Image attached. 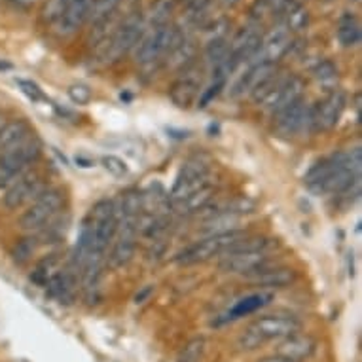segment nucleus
<instances>
[{"label":"nucleus","instance_id":"7","mask_svg":"<svg viewBox=\"0 0 362 362\" xmlns=\"http://www.w3.org/2000/svg\"><path fill=\"white\" fill-rule=\"evenodd\" d=\"M144 33V21L141 13H131L124 23L119 25L112 38L107 42L105 48V61H118L125 54H129L131 49H135L137 42Z\"/></svg>","mask_w":362,"mask_h":362},{"label":"nucleus","instance_id":"21","mask_svg":"<svg viewBox=\"0 0 362 362\" xmlns=\"http://www.w3.org/2000/svg\"><path fill=\"white\" fill-rule=\"evenodd\" d=\"M197 95H199V80L188 76V74L178 78L177 82L169 88V99L178 108H188L190 105H194Z\"/></svg>","mask_w":362,"mask_h":362},{"label":"nucleus","instance_id":"25","mask_svg":"<svg viewBox=\"0 0 362 362\" xmlns=\"http://www.w3.org/2000/svg\"><path fill=\"white\" fill-rule=\"evenodd\" d=\"M194 54H196V46H194V42L186 38L177 49H173L171 54L167 55V59L173 69H186L194 59Z\"/></svg>","mask_w":362,"mask_h":362},{"label":"nucleus","instance_id":"15","mask_svg":"<svg viewBox=\"0 0 362 362\" xmlns=\"http://www.w3.org/2000/svg\"><path fill=\"white\" fill-rule=\"evenodd\" d=\"M46 288H48V294L54 300H57L59 303H65V305H71L78 292L76 269L72 266L65 267V269H57L54 277L46 285Z\"/></svg>","mask_w":362,"mask_h":362},{"label":"nucleus","instance_id":"39","mask_svg":"<svg viewBox=\"0 0 362 362\" xmlns=\"http://www.w3.org/2000/svg\"><path fill=\"white\" fill-rule=\"evenodd\" d=\"M16 4H19V6H29V4H33V2H36V0H13Z\"/></svg>","mask_w":362,"mask_h":362},{"label":"nucleus","instance_id":"38","mask_svg":"<svg viewBox=\"0 0 362 362\" xmlns=\"http://www.w3.org/2000/svg\"><path fill=\"white\" fill-rule=\"evenodd\" d=\"M258 362H294V361H288V358H285V356H279V355H269V356H264V358H260Z\"/></svg>","mask_w":362,"mask_h":362},{"label":"nucleus","instance_id":"24","mask_svg":"<svg viewBox=\"0 0 362 362\" xmlns=\"http://www.w3.org/2000/svg\"><path fill=\"white\" fill-rule=\"evenodd\" d=\"M59 267H57V258L55 256H46V258H42L38 264L33 269V274H30V281L38 286H44L49 283V279L54 277V274L57 272Z\"/></svg>","mask_w":362,"mask_h":362},{"label":"nucleus","instance_id":"23","mask_svg":"<svg viewBox=\"0 0 362 362\" xmlns=\"http://www.w3.org/2000/svg\"><path fill=\"white\" fill-rule=\"evenodd\" d=\"M338 40L345 48H353L361 42V23L356 21L355 16L345 13L344 18L339 19L338 27Z\"/></svg>","mask_w":362,"mask_h":362},{"label":"nucleus","instance_id":"9","mask_svg":"<svg viewBox=\"0 0 362 362\" xmlns=\"http://www.w3.org/2000/svg\"><path fill=\"white\" fill-rule=\"evenodd\" d=\"M344 91H332L325 101L309 107V129L328 131L336 127L345 110Z\"/></svg>","mask_w":362,"mask_h":362},{"label":"nucleus","instance_id":"36","mask_svg":"<svg viewBox=\"0 0 362 362\" xmlns=\"http://www.w3.org/2000/svg\"><path fill=\"white\" fill-rule=\"evenodd\" d=\"M288 6H291V0H258L256 2V8H260V12L267 10L272 13H283Z\"/></svg>","mask_w":362,"mask_h":362},{"label":"nucleus","instance_id":"40","mask_svg":"<svg viewBox=\"0 0 362 362\" xmlns=\"http://www.w3.org/2000/svg\"><path fill=\"white\" fill-rule=\"evenodd\" d=\"M238 2L239 0H222V4H224V6H235Z\"/></svg>","mask_w":362,"mask_h":362},{"label":"nucleus","instance_id":"4","mask_svg":"<svg viewBox=\"0 0 362 362\" xmlns=\"http://www.w3.org/2000/svg\"><path fill=\"white\" fill-rule=\"evenodd\" d=\"M247 233L241 230H233V232L216 233V235H205L203 239L192 243L185 250H180L175 256V262L180 266H194V264H203V262L211 260L214 256H222L224 252L232 249L233 245L241 241Z\"/></svg>","mask_w":362,"mask_h":362},{"label":"nucleus","instance_id":"14","mask_svg":"<svg viewBox=\"0 0 362 362\" xmlns=\"http://www.w3.org/2000/svg\"><path fill=\"white\" fill-rule=\"evenodd\" d=\"M272 300H274V294H272L269 291H260V292H255V294H249V296L241 298L239 302L233 303L232 308L228 309L224 315H220V319H216L213 325L220 327V325H228V322L238 321V319H241V317L256 313L258 309L267 305Z\"/></svg>","mask_w":362,"mask_h":362},{"label":"nucleus","instance_id":"42","mask_svg":"<svg viewBox=\"0 0 362 362\" xmlns=\"http://www.w3.org/2000/svg\"><path fill=\"white\" fill-rule=\"evenodd\" d=\"M2 124H4V122H2V118H0V127H2Z\"/></svg>","mask_w":362,"mask_h":362},{"label":"nucleus","instance_id":"8","mask_svg":"<svg viewBox=\"0 0 362 362\" xmlns=\"http://www.w3.org/2000/svg\"><path fill=\"white\" fill-rule=\"evenodd\" d=\"M44 190H46V182H44L40 173L30 171L29 169V171L23 173L16 182H12L4 190L2 203L10 211H16V209L23 207L25 203L35 202Z\"/></svg>","mask_w":362,"mask_h":362},{"label":"nucleus","instance_id":"22","mask_svg":"<svg viewBox=\"0 0 362 362\" xmlns=\"http://www.w3.org/2000/svg\"><path fill=\"white\" fill-rule=\"evenodd\" d=\"M30 135V127L25 119H10L0 127V152L21 143Z\"/></svg>","mask_w":362,"mask_h":362},{"label":"nucleus","instance_id":"37","mask_svg":"<svg viewBox=\"0 0 362 362\" xmlns=\"http://www.w3.org/2000/svg\"><path fill=\"white\" fill-rule=\"evenodd\" d=\"M18 83L25 95L29 97V99H33V101H42V99H44L42 89L38 88L35 82H30V80H18Z\"/></svg>","mask_w":362,"mask_h":362},{"label":"nucleus","instance_id":"28","mask_svg":"<svg viewBox=\"0 0 362 362\" xmlns=\"http://www.w3.org/2000/svg\"><path fill=\"white\" fill-rule=\"evenodd\" d=\"M228 49H230V46H228V40H226L224 36H214L207 44V48H205V59L214 69V66H218L228 57Z\"/></svg>","mask_w":362,"mask_h":362},{"label":"nucleus","instance_id":"2","mask_svg":"<svg viewBox=\"0 0 362 362\" xmlns=\"http://www.w3.org/2000/svg\"><path fill=\"white\" fill-rule=\"evenodd\" d=\"M40 154L42 144L33 133L21 143L2 150L0 152V190H6L23 173L29 171L30 165L40 158Z\"/></svg>","mask_w":362,"mask_h":362},{"label":"nucleus","instance_id":"34","mask_svg":"<svg viewBox=\"0 0 362 362\" xmlns=\"http://www.w3.org/2000/svg\"><path fill=\"white\" fill-rule=\"evenodd\" d=\"M226 86V80H216V78H213V83L209 86L207 89H203L202 95H199V107H207V105H211V101H213L214 97L218 95L220 91L224 89Z\"/></svg>","mask_w":362,"mask_h":362},{"label":"nucleus","instance_id":"3","mask_svg":"<svg viewBox=\"0 0 362 362\" xmlns=\"http://www.w3.org/2000/svg\"><path fill=\"white\" fill-rule=\"evenodd\" d=\"M185 40L186 36L178 27H171V25L150 27L148 33L141 36V40L135 46V61L139 65H152L161 57H167Z\"/></svg>","mask_w":362,"mask_h":362},{"label":"nucleus","instance_id":"32","mask_svg":"<svg viewBox=\"0 0 362 362\" xmlns=\"http://www.w3.org/2000/svg\"><path fill=\"white\" fill-rule=\"evenodd\" d=\"M313 74L317 80L321 82H332L338 76V66L334 65L332 61H321L319 65L313 69Z\"/></svg>","mask_w":362,"mask_h":362},{"label":"nucleus","instance_id":"19","mask_svg":"<svg viewBox=\"0 0 362 362\" xmlns=\"http://www.w3.org/2000/svg\"><path fill=\"white\" fill-rule=\"evenodd\" d=\"M277 72V66L274 63H252L249 66V71L245 72L243 76L239 78L235 86L232 89V97L245 95V93H252L264 80Z\"/></svg>","mask_w":362,"mask_h":362},{"label":"nucleus","instance_id":"33","mask_svg":"<svg viewBox=\"0 0 362 362\" xmlns=\"http://www.w3.org/2000/svg\"><path fill=\"white\" fill-rule=\"evenodd\" d=\"M101 163L112 177H125L127 175V165L124 163V160H119L116 156H105Z\"/></svg>","mask_w":362,"mask_h":362},{"label":"nucleus","instance_id":"12","mask_svg":"<svg viewBox=\"0 0 362 362\" xmlns=\"http://www.w3.org/2000/svg\"><path fill=\"white\" fill-rule=\"evenodd\" d=\"M275 127L281 135L285 137H292L300 131L309 129V105L303 101V97L300 101H296L291 107H286L285 110H281L279 114H275Z\"/></svg>","mask_w":362,"mask_h":362},{"label":"nucleus","instance_id":"10","mask_svg":"<svg viewBox=\"0 0 362 362\" xmlns=\"http://www.w3.org/2000/svg\"><path fill=\"white\" fill-rule=\"evenodd\" d=\"M303 89H305V83L300 76H285L283 82L277 86L272 95L267 97L266 101L262 103V107L269 110V112L279 114L281 110H285L286 107H291L296 101H300L303 97Z\"/></svg>","mask_w":362,"mask_h":362},{"label":"nucleus","instance_id":"5","mask_svg":"<svg viewBox=\"0 0 362 362\" xmlns=\"http://www.w3.org/2000/svg\"><path fill=\"white\" fill-rule=\"evenodd\" d=\"M63 199L65 197H63V192L59 188H46L35 202H30L27 211L21 214V218H19L21 230L29 233L40 232L49 220L55 218L61 213Z\"/></svg>","mask_w":362,"mask_h":362},{"label":"nucleus","instance_id":"41","mask_svg":"<svg viewBox=\"0 0 362 362\" xmlns=\"http://www.w3.org/2000/svg\"><path fill=\"white\" fill-rule=\"evenodd\" d=\"M180 2H185L186 6H188V4H192V2H194V0H180Z\"/></svg>","mask_w":362,"mask_h":362},{"label":"nucleus","instance_id":"17","mask_svg":"<svg viewBox=\"0 0 362 362\" xmlns=\"http://www.w3.org/2000/svg\"><path fill=\"white\" fill-rule=\"evenodd\" d=\"M292 46V38H291V30H286L285 27H279V29L272 30L266 38H262V46H260V59L255 61V63H277L281 57H285L286 52L291 49ZM256 55V57H258Z\"/></svg>","mask_w":362,"mask_h":362},{"label":"nucleus","instance_id":"35","mask_svg":"<svg viewBox=\"0 0 362 362\" xmlns=\"http://www.w3.org/2000/svg\"><path fill=\"white\" fill-rule=\"evenodd\" d=\"M69 97L76 105H86L91 99V89L88 86H83V83H74V86L69 88Z\"/></svg>","mask_w":362,"mask_h":362},{"label":"nucleus","instance_id":"6","mask_svg":"<svg viewBox=\"0 0 362 362\" xmlns=\"http://www.w3.org/2000/svg\"><path fill=\"white\" fill-rule=\"evenodd\" d=\"M211 182V165L207 160H203L199 156L186 160L178 171L175 185H173L171 192H169V205L182 202L186 197L199 190L202 186Z\"/></svg>","mask_w":362,"mask_h":362},{"label":"nucleus","instance_id":"11","mask_svg":"<svg viewBox=\"0 0 362 362\" xmlns=\"http://www.w3.org/2000/svg\"><path fill=\"white\" fill-rule=\"evenodd\" d=\"M267 252H241V250H230L220 256L218 267L224 274L232 275H250L256 269L267 264Z\"/></svg>","mask_w":362,"mask_h":362},{"label":"nucleus","instance_id":"29","mask_svg":"<svg viewBox=\"0 0 362 362\" xmlns=\"http://www.w3.org/2000/svg\"><path fill=\"white\" fill-rule=\"evenodd\" d=\"M175 4H177V0H156L152 4V10H150V25L152 27L167 25L173 10H175Z\"/></svg>","mask_w":362,"mask_h":362},{"label":"nucleus","instance_id":"27","mask_svg":"<svg viewBox=\"0 0 362 362\" xmlns=\"http://www.w3.org/2000/svg\"><path fill=\"white\" fill-rule=\"evenodd\" d=\"M119 2L122 0H95V4L91 8V13H89V21L93 23V27L107 23L110 16L118 10Z\"/></svg>","mask_w":362,"mask_h":362},{"label":"nucleus","instance_id":"26","mask_svg":"<svg viewBox=\"0 0 362 362\" xmlns=\"http://www.w3.org/2000/svg\"><path fill=\"white\" fill-rule=\"evenodd\" d=\"M205 349H207V339L203 338V336L192 338L190 341L180 349L177 362H202L203 355H205Z\"/></svg>","mask_w":362,"mask_h":362},{"label":"nucleus","instance_id":"13","mask_svg":"<svg viewBox=\"0 0 362 362\" xmlns=\"http://www.w3.org/2000/svg\"><path fill=\"white\" fill-rule=\"evenodd\" d=\"M93 4H95V0H71L63 16L54 23L55 33L59 36H69L76 33L89 19Z\"/></svg>","mask_w":362,"mask_h":362},{"label":"nucleus","instance_id":"30","mask_svg":"<svg viewBox=\"0 0 362 362\" xmlns=\"http://www.w3.org/2000/svg\"><path fill=\"white\" fill-rule=\"evenodd\" d=\"M35 249H36V238L33 235V233H30L29 238L19 239L12 249L13 262H16V264H25V262L29 260L30 256H33Z\"/></svg>","mask_w":362,"mask_h":362},{"label":"nucleus","instance_id":"18","mask_svg":"<svg viewBox=\"0 0 362 362\" xmlns=\"http://www.w3.org/2000/svg\"><path fill=\"white\" fill-rule=\"evenodd\" d=\"M255 285L264 286L266 291H274V288H285V286L292 285L296 281V272L292 267L275 266L269 267L262 266L260 269H256L255 274L247 275Z\"/></svg>","mask_w":362,"mask_h":362},{"label":"nucleus","instance_id":"16","mask_svg":"<svg viewBox=\"0 0 362 362\" xmlns=\"http://www.w3.org/2000/svg\"><path fill=\"white\" fill-rule=\"evenodd\" d=\"M317 351V339L311 338L309 334H292L288 338L281 339L275 347V355L285 356L288 361L300 362L315 355Z\"/></svg>","mask_w":362,"mask_h":362},{"label":"nucleus","instance_id":"31","mask_svg":"<svg viewBox=\"0 0 362 362\" xmlns=\"http://www.w3.org/2000/svg\"><path fill=\"white\" fill-rule=\"evenodd\" d=\"M69 2L71 0H48V4H46V8H44V19L46 21H49V23H55L57 19L63 16V12L66 10V6H69Z\"/></svg>","mask_w":362,"mask_h":362},{"label":"nucleus","instance_id":"1","mask_svg":"<svg viewBox=\"0 0 362 362\" xmlns=\"http://www.w3.org/2000/svg\"><path fill=\"white\" fill-rule=\"evenodd\" d=\"M302 330V322L292 315H264L245 328L238 345L243 351H255L266 341H281Z\"/></svg>","mask_w":362,"mask_h":362},{"label":"nucleus","instance_id":"20","mask_svg":"<svg viewBox=\"0 0 362 362\" xmlns=\"http://www.w3.org/2000/svg\"><path fill=\"white\" fill-rule=\"evenodd\" d=\"M214 196H216V186L213 185V180L207 182L205 186H202L199 190H196L194 194L182 199V202L175 203V205H169V211H175L178 214H196L199 213L203 207H207L209 203L214 202Z\"/></svg>","mask_w":362,"mask_h":362}]
</instances>
